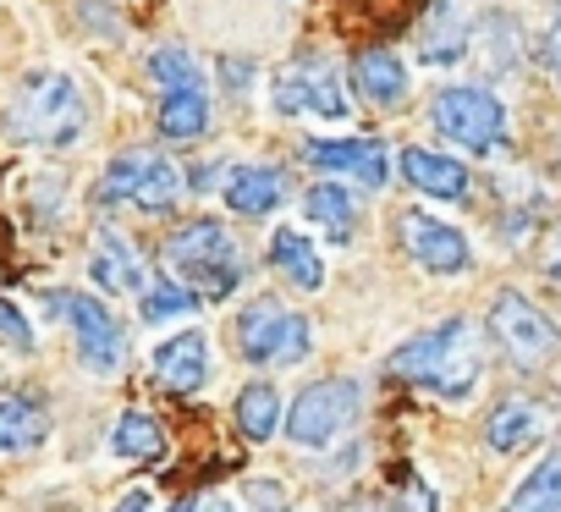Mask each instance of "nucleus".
Here are the masks:
<instances>
[{
	"mask_svg": "<svg viewBox=\"0 0 561 512\" xmlns=\"http://www.w3.org/2000/svg\"><path fill=\"white\" fill-rule=\"evenodd\" d=\"M149 369H154V386H165L171 397H193L209 380V342H204V331H182V337L160 342Z\"/></svg>",
	"mask_w": 561,
	"mask_h": 512,
	"instance_id": "nucleus-13",
	"label": "nucleus"
},
{
	"mask_svg": "<svg viewBox=\"0 0 561 512\" xmlns=\"http://www.w3.org/2000/svg\"><path fill=\"white\" fill-rule=\"evenodd\" d=\"M111 512H154V501H149V490H127Z\"/></svg>",
	"mask_w": 561,
	"mask_h": 512,
	"instance_id": "nucleus-35",
	"label": "nucleus"
},
{
	"mask_svg": "<svg viewBox=\"0 0 561 512\" xmlns=\"http://www.w3.org/2000/svg\"><path fill=\"white\" fill-rule=\"evenodd\" d=\"M402 177H408L419 193L446 198V204H462V198H468V182H473L462 160L435 155V149H408V155H402Z\"/></svg>",
	"mask_w": 561,
	"mask_h": 512,
	"instance_id": "nucleus-17",
	"label": "nucleus"
},
{
	"mask_svg": "<svg viewBox=\"0 0 561 512\" xmlns=\"http://www.w3.org/2000/svg\"><path fill=\"white\" fill-rule=\"evenodd\" d=\"M50 309L67 320L72 342H78V359L89 375H116L122 359H127V337L116 326V315L100 304V298H83V293H50Z\"/></svg>",
	"mask_w": 561,
	"mask_h": 512,
	"instance_id": "nucleus-10",
	"label": "nucleus"
},
{
	"mask_svg": "<svg viewBox=\"0 0 561 512\" xmlns=\"http://www.w3.org/2000/svg\"><path fill=\"white\" fill-rule=\"evenodd\" d=\"M353 83H358V94H369V100L386 105V111H397V105L408 100V89H413L408 61H402L397 50H364V56L353 61Z\"/></svg>",
	"mask_w": 561,
	"mask_h": 512,
	"instance_id": "nucleus-20",
	"label": "nucleus"
},
{
	"mask_svg": "<svg viewBox=\"0 0 561 512\" xmlns=\"http://www.w3.org/2000/svg\"><path fill=\"white\" fill-rule=\"evenodd\" d=\"M100 204H133V209H144V215H165L176 198H182V171L165 160V155H154V149H127V155H116L111 166H105V177H100Z\"/></svg>",
	"mask_w": 561,
	"mask_h": 512,
	"instance_id": "nucleus-6",
	"label": "nucleus"
},
{
	"mask_svg": "<svg viewBox=\"0 0 561 512\" xmlns=\"http://www.w3.org/2000/svg\"><path fill=\"white\" fill-rule=\"evenodd\" d=\"M358 408H364V386L347 375H331V380H314L293 397L280 430H287V441L298 452H325L358 424Z\"/></svg>",
	"mask_w": 561,
	"mask_h": 512,
	"instance_id": "nucleus-3",
	"label": "nucleus"
},
{
	"mask_svg": "<svg viewBox=\"0 0 561 512\" xmlns=\"http://www.w3.org/2000/svg\"><path fill=\"white\" fill-rule=\"evenodd\" d=\"M154 122H160V133H165L171 144L204 138V127H209V89H204V83H193V89H160Z\"/></svg>",
	"mask_w": 561,
	"mask_h": 512,
	"instance_id": "nucleus-21",
	"label": "nucleus"
},
{
	"mask_svg": "<svg viewBox=\"0 0 561 512\" xmlns=\"http://www.w3.org/2000/svg\"><path fill=\"white\" fill-rule=\"evenodd\" d=\"M490 45V67L495 72H512L517 67V50H523V29L512 18H484L479 23V50Z\"/></svg>",
	"mask_w": 561,
	"mask_h": 512,
	"instance_id": "nucleus-29",
	"label": "nucleus"
},
{
	"mask_svg": "<svg viewBox=\"0 0 561 512\" xmlns=\"http://www.w3.org/2000/svg\"><path fill=\"white\" fill-rule=\"evenodd\" d=\"M419 45H424V67H457L468 56V18L457 12V0H430V12L419 23Z\"/></svg>",
	"mask_w": 561,
	"mask_h": 512,
	"instance_id": "nucleus-16",
	"label": "nucleus"
},
{
	"mask_svg": "<svg viewBox=\"0 0 561 512\" xmlns=\"http://www.w3.org/2000/svg\"><path fill=\"white\" fill-rule=\"evenodd\" d=\"M149 78H154L160 89H193V83H204V67H198L182 45H160V50L149 56Z\"/></svg>",
	"mask_w": 561,
	"mask_h": 512,
	"instance_id": "nucleus-28",
	"label": "nucleus"
},
{
	"mask_svg": "<svg viewBox=\"0 0 561 512\" xmlns=\"http://www.w3.org/2000/svg\"><path fill=\"white\" fill-rule=\"evenodd\" d=\"M144 298V320L149 326H165V320H182V315H193L198 309V293L193 287H182V282H154L149 293H138Z\"/></svg>",
	"mask_w": 561,
	"mask_h": 512,
	"instance_id": "nucleus-27",
	"label": "nucleus"
},
{
	"mask_svg": "<svg viewBox=\"0 0 561 512\" xmlns=\"http://www.w3.org/2000/svg\"><path fill=\"white\" fill-rule=\"evenodd\" d=\"M0 342L18 348V353H34V326H28V315L12 298H0Z\"/></svg>",
	"mask_w": 561,
	"mask_h": 512,
	"instance_id": "nucleus-30",
	"label": "nucleus"
},
{
	"mask_svg": "<svg viewBox=\"0 0 561 512\" xmlns=\"http://www.w3.org/2000/svg\"><path fill=\"white\" fill-rule=\"evenodd\" d=\"M220 193H226V204L237 209V215H270L280 198H287V177H280L275 166H231L226 171V182H220Z\"/></svg>",
	"mask_w": 561,
	"mask_h": 512,
	"instance_id": "nucleus-19",
	"label": "nucleus"
},
{
	"mask_svg": "<svg viewBox=\"0 0 561 512\" xmlns=\"http://www.w3.org/2000/svg\"><path fill=\"white\" fill-rule=\"evenodd\" d=\"M506 512H561V452L539 457L534 474L517 479V490L506 496Z\"/></svg>",
	"mask_w": 561,
	"mask_h": 512,
	"instance_id": "nucleus-24",
	"label": "nucleus"
},
{
	"mask_svg": "<svg viewBox=\"0 0 561 512\" xmlns=\"http://www.w3.org/2000/svg\"><path fill=\"white\" fill-rule=\"evenodd\" d=\"M391 369L402 380H413L419 391L440 397V402H468L484 364H479V331L473 320H440L419 337H408L391 353Z\"/></svg>",
	"mask_w": 561,
	"mask_h": 512,
	"instance_id": "nucleus-1",
	"label": "nucleus"
},
{
	"mask_svg": "<svg viewBox=\"0 0 561 512\" xmlns=\"http://www.w3.org/2000/svg\"><path fill=\"white\" fill-rule=\"evenodd\" d=\"M304 160L314 171L347 177L358 187H386L391 182V155L380 149V138H309L304 144Z\"/></svg>",
	"mask_w": 561,
	"mask_h": 512,
	"instance_id": "nucleus-12",
	"label": "nucleus"
},
{
	"mask_svg": "<svg viewBox=\"0 0 561 512\" xmlns=\"http://www.w3.org/2000/svg\"><path fill=\"white\" fill-rule=\"evenodd\" d=\"M171 512H237V501H231V496H187V501H176Z\"/></svg>",
	"mask_w": 561,
	"mask_h": 512,
	"instance_id": "nucleus-33",
	"label": "nucleus"
},
{
	"mask_svg": "<svg viewBox=\"0 0 561 512\" xmlns=\"http://www.w3.org/2000/svg\"><path fill=\"white\" fill-rule=\"evenodd\" d=\"M280 424H287V419H280V391H275V386L259 380V386H248V391L237 397V430H242L253 446H264Z\"/></svg>",
	"mask_w": 561,
	"mask_h": 512,
	"instance_id": "nucleus-26",
	"label": "nucleus"
},
{
	"mask_svg": "<svg viewBox=\"0 0 561 512\" xmlns=\"http://www.w3.org/2000/svg\"><path fill=\"white\" fill-rule=\"evenodd\" d=\"M270 271H280V282L298 287V293H320L325 287V260H320V248L298 226H275V237H270Z\"/></svg>",
	"mask_w": 561,
	"mask_h": 512,
	"instance_id": "nucleus-15",
	"label": "nucleus"
},
{
	"mask_svg": "<svg viewBox=\"0 0 561 512\" xmlns=\"http://www.w3.org/2000/svg\"><path fill=\"white\" fill-rule=\"evenodd\" d=\"M430 122L440 138H451L457 149L490 160L506 149V105L490 94V89H473V83H451L435 94L430 105Z\"/></svg>",
	"mask_w": 561,
	"mask_h": 512,
	"instance_id": "nucleus-5",
	"label": "nucleus"
},
{
	"mask_svg": "<svg viewBox=\"0 0 561 512\" xmlns=\"http://www.w3.org/2000/svg\"><path fill=\"white\" fill-rule=\"evenodd\" d=\"M89 127V111H83V94L67 72H34L23 83V100H18V133L28 144H45V149H72Z\"/></svg>",
	"mask_w": 561,
	"mask_h": 512,
	"instance_id": "nucleus-4",
	"label": "nucleus"
},
{
	"mask_svg": "<svg viewBox=\"0 0 561 512\" xmlns=\"http://www.w3.org/2000/svg\"><path fill=\"white\" fill-rule=\"evenodd\" d=\"M50 435V413L34 397H0V452H28L45 446Z\"/></svg>",
	"mask_w": 561,
	"mask_h": 512,
	"instance_id": "nucleus-23",
	"label": "nucleus"
},
{
	"mask_svg": "<svg viewBox=\"0 0 561 512\" xmlns=\"http://www.w3.org/2000/svg\"><path fill=\"white\" fill-rule=\"evenodd\" d=\"M89 276H94V287H100V293H149V276H144L138 248H133L116 226H100V231H94Z\"/></svg>",
	"mask_w": 561,
	"mask_h": 512,
	"instance_id": "nucleus-14",
	"label": "nucleus"
},
{
	"mask_svg": "<svg viewBox=\"0 0 561 512\" xmlns=\"http://www.w3.org/2000/svg\"><path fill=\"white\" fill-rule=\"evenodd\" d=\"M402 248H408V260L430 276H462L468 271V242L451 220L430 215V209H408L402 220Z\"/></svg>",
	"mask_w": 561,
	"mask_h": 512,
	"instance_id": "nucleus-11",
	"label": "nucleus"
},
{
	"mask_svg": "<svg viewBox=\"0 0 561 512\" xmlns=\"http://www.w3.org/2000/svg\"><path fill=\"white\" fill-rule=\"evenodd\" d=\"M490 337L517 369H545L561 353V326L512 287L495 293V304H490Z\"/></svg>",
	"mask_w": 561,
	"mask_h": 512,
	"instance_id": "nucleus-9",
	"label": "nucleus"
},
{
	"mask_svg": "<svg viewBox=\"0 0 561 512\" xmlns=\"http://www.w3.org/2000/svg\"><path fill=\"white\" fill-rule=\"evenodd\" d=\"M550 430V413L539 408V402H528V397H506L495 413H490V424H484V441H490V452H523V446H534L539 435Z\"/></svg>",
	"mask_w": 561,
	"mask_h": 512,
	"instance_id": "nucleus-18",
	"label": "nucleus"
},
{
	"mask_svg": "<svg viewBox=\"0 0 561 512\" xmlns=\"http://www.w3.org/2000/svg\"><path fill=\"white\" fill-rule=\"evenodd\" d=\"M304 215H309V226H320L331 242H347L353 226H358V204H353V193H347L342 182H314V187L304 193Z\"/></svg>",
	"mask_w": 561,
	"mask_h": 512,
	"instance_id": "nucleus-22",
	"label": "nucleus"
},
{
	"mask_svg": "<svg viewBox=\"0 0 561 512\" xmlns=\"http://www.w3.org/2000/svg\"><path fill=\"white\" fill-rule=\"evenodd\" d=\"M309 320L293 315L280 298H248L237 315V348L248 364H304L309 359Z\"/></svg>",
	"mask_w": 561,
	"mask_h": 512,
	"instance_id": "nucleus-7",
	"label": "nucleus"
},
{
	"mask_svg": "<svg viewBox=\"0 0 561 512\" xmlns=\"http://www.w3.org/2000/svg\"><path fill=\"white\" fill-rule=\"evenodd\" d=\"M275 94V111L280 116H309V122H347L353 116V100H347V83L342 72L325 61V56H298L275 72L270 83Z\"/></svg>",
	"mask_w": 561,
	"mask_h": 512,
	"instance_id": "nucleus-8",
	"label": "nucleus"
},
{
	"mask_svg": "<svg viewBox=\"0 0 561 512\" xmlns=\"http://www.w3.org/2000/svg\"><path fill=\"white\" fill-rule=\"evenodd\" d=\"M539 271L561 287V220H556V226L545 231V242H539Z\"/></svg>",
	"mask_w": 561,
	"mask_h": 512,
	"instance_id": "nucleus-32",
	"label": "nucleus"
},
{
	"mask_svg": "<svg viewBox=\"0 0 561 512\" xmlns=\"http://www.w3.org/2000/svg\"><path fill=\"white\" fill-rule=\"evenodd\" d=\"M165 265H171V282L193 287L198 298H226L242 282V253L220 220H193V226L171 231Z\"/></svg>",
	"mask_w": 561,
	"mask_h": 512,
	"instance_id": "nucleus-2",
	"label": "nucleus"
},
{
	"mask_svg": "<svg viewBox=\"0 0 561 512\" xmlns=\"http://www.w3.org/2000/svg\"><path fill=\"white\" fill-rule=\"evenodd\" d=\"M545 67H550V78L561 83V12H556V23H550V34H545Z\"/></svg>",
	"mask_w": 561,
	"mask_h": 512,
	"instance_id": "nucleus-34",
	"label": "nucleus"
},
{
	"mask_svg": "<svg viewBox=\"0 0 561 512\" xmlns=\"http://www.w3.org/2000/svg\"><path fill=\"white\" fill-rule=\"evenodd\" d=\"M440 501H435V490H430V479L419 474V468H402V490H397V512H435Z\"/></svg>",
	"mask_w": 561,
	"mask_h": 512,
	"instance_id": "nucleus-31",
	"label": "nucleus"
},
{
	"mask_svg": "<svg viewBox=\"0 0 561 512\" xmlns=\"http://www.w3.org/2000/svg\"><path fill=\"white\" fill-rule=\"evenodd\" d=\"M111 452H116L122 463H149V457L165 452V430H160L144 408H127V413L116 419V430H111Z\"/></svg>",
	"mask_w": 561,
	"mask_h": 512,
	"instance_id": "nucleus-25",
	"label": "nucleus"
}]
</instances>
